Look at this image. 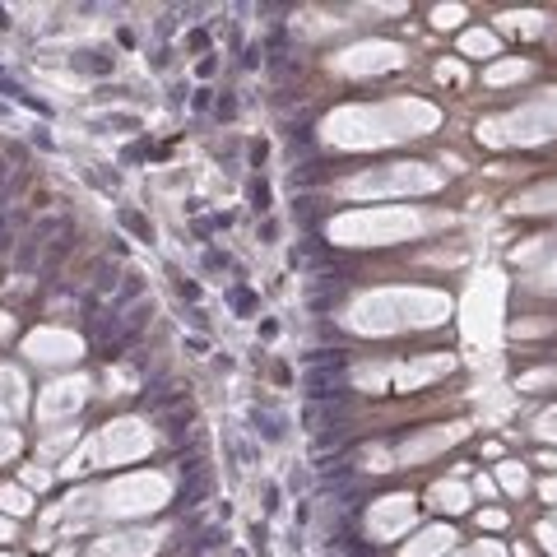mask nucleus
<instances>
[{
    "mask_svg": "<svg viewBox=\"0 0 557 557\" xmlns=\"http://www.w3.org/2000/svg\"><path fill=\"white\" fill-rule=\"evenodd\" d=\"M232 112H237V103H232V98H218V116H223V121H232Z\"/></svg>",
    "mask_w": 557,
    "mask_h": 557,
    "instance_id": "4be33fe9",
    "label": "nucleus"
},
{
    "mask_svg": "<svg viewBox=\"0 0 557 557\" xmlns=\"http://www.w3.org/2000/svg\"><path fill=\"white\" fill-rule=\"evenodd\" d=\"M37 265V242H24L19 247V269H33Z\"/></svg>",
    "mask_w": 557,
    "mask_h": 557,
    "instance_id": "4468645a",
    "label": "nucleus"
},
{
    "mask_svg": "<svg viewBox=\"0 0 557 557\" xmlns=\"http://www.w3.org/2000/svg\"><path fill=\"white\" fill-rule=\"evenodd\" d=\"M186 427H191V404H182L177 414L163 418V436H168V441H177V446L186 441Z\"/></svg>",
    "mask_w": 557,
    "mask_h": 557,
    "instance_id": "39448f33",
    "label": "nucleus"
},
{
    "mask_svg": "<svg viewBox=\"0 0 557 557\" xmlns=\"http://www.w3.org/2000/svg\"><path fill=\"white\" fill-rule=\"evenodd\" d=\"M344 409H348V404H307V409H302V427H311V432H330V427H339V423H344Z\"/></svg>",
    "mask_w": 557,
    "mask_h": 557,
    "instance_id": "f257e3e1",
    "label": "nucleus"
},
{
    "mask_svg": "<svg viewBox=\"0 0 557 557\" xmlns=\"http://www.w3.org/2000/svg\"><path fill=\"white\" fill-rule=\"evenodd\" d=\"M112 51H89V56H84V70H93V75H112Z\"/></svg>",
    "mask_w": 557,
    "mask_h": 557,
    "instance_id": "6e6552de",
    "label": "nucleus"
},
{
    "mask_svg": "<svg viewBox=\"0 0 557 557\" xmlns=\"http://www.w3.org/2000/svg\"><path fill=\"white\" fill-rule=\"evenodd\" d=\"M107 335H116V316H98L93 321V339H107Z\"/></svg>",
    "mask_w": 557,
    "mask_h": 557,
    "instance_id": "f8f14e48",
    "label": "nucleus"
},
{
    "mask_svg": "<svg viewBox=\"0 0 557 557\" xmlns=\"http://www.w3.org/2000/svg\"><path fill=\"white\" fill-rule=\"evenodd\" d=\"M325 177H330V168H325V163H307V172H293V182H297V186H307V182H325Z\"/></svg>",
    "mask_w": 557,
    "mask_h": 557,
    "instance_id": "9d476101",
    "label": "nucleus"
},
{
    "mask_svg": "<svg viewBox=\"0 0 557 557\" xmlns=\"http://www.w3.org/2000/svg\"><path fill=\"white\" fill-rule=\"evenodd\" d=\"M191 107H195V112H209V107H214V93H209V89H200L195 98H191Z\"/></svg>",
    "mask_w": 557,
    "mask_h": 557,
    "instance_id": "2eb2a0df",
    "label": "nucleus"
},
{
    "mask_svg": "<svg viewBox=\"0 0 557 557\" xmlns=\"http://www.w3.org/2000/svg\"><path fill=\"white\" fill-rule=\"evenodd\" d=\"M242 65L256 70V65H260V46H247V51H242Z\"/></svg>",
    "mask_w": 557,
    "mask_h": 557,
    "instance_id": "6ab92c4d",
    "label": "nucleus"
},
{
    "mask_svg": "<svg viewBox=\"0 0 557 557\" xmlns=\"http://www.w3.org/2000/svg\"><path fill=\"white\" fill-rule=\"evenodd\" d=\"M265 158H269V144H265V139H256V144H251V163H256V168H265Z\"/></svg>",
    "mask_w": 557,
    "mask_h": 557,
    "instance_id": "dca6fc26",
    "label": "nucleus"
},
{
    "mask_svg": "<svg viewBox=\"0 0 557 557\" xmlns=\"http://www.w3.org/2000/svg\"><path fill=\"white\" fill-rule=\"evenodd\" d=\"M177 33V15H163L158 19V37H172Z\"/></svg>",
    "mask_w": 557,
    "mask_h": 557,
    "instance_id": "f3484780",
    "label": "nucleus"
},
{
    "mask_svg": "<svg viewBox=\"0 0 557 557\" xmlns=\"http://www.w3.org/2000/svg\"><path fill=\"white\" fill-rule=\"evenodd\" d=\"M302 362H307V371H339L348 367V353H339V348H311V353H302Z\"/></svg>",
    "mask_w": 557,
    "mask_h": 557,
    "instance_id": "f03ea898",
    "label": "nucleus"
},
{
    "mask_svg": "<svg viewBox=\"0 0 557 557\" xmlns=\"http://www.w3.org/2000/svg\"><path fill=\"white\" fill-rule=\"evenodd\" d=\"M228 302H232V311H242V316H251V311H256V293H251V288H232Z\"/></svg>",
    "mask_w": 557,
    "mask_h": 557,
    "instance_id": "1a4fd4ad",
    "label": "nucleus"
},
{
    "mask_svg": "<svg viewBox=\"0 0 557 557\" xmlns=\"http://www.w3.org/2000/svg\"><path fill=\"white\" fill-rule=\"evenodd\" d=\"M209 497V474H191V479L182 483V493H177V511L195 506V502H204Z\"/></svg>",
    "mask_w": 557,
    "mask_h": 557,
    "instance_id": "20e7f679",
    "label": "nucleus"
},
{
    "mask_svg": "<svg viewBox=\"0 0 557 557\" xmlns=\"http://www.w3.org/2000/svg\"><path fill=\"white\" fill-rule=\"evenodd\" d=\"M274 237H278V228L269 223V218H265V223H260V242H274Z\"/></svg>",
    "mask_w": 557,
    "mask_h": 557,
    "instance_id": "b1692460",
    "label": "nucleus"
},
{
    "mask_svg": "<svg viewBox=\"0 0 557 557\" xmlns=\"http://www.w3.org/2000/svg\"><path fill=\"white\" fill-rule=\"evenodd\" d=\"M121 228H130L139 242H154V228H149V218L139 214V209H121Z\"/></svg>",
    "mask_w": 557,
    "mask_h": 557,
    "instance_id": "423d86ee",
    "label": "nucleus"
},
{
    "mask_svg": "<svg viewBox=\"0 0 557 557\" xmlns=\"http://www.w3.org/2000/svg\"><path fill=\"white\" fill-rule=\"evenodd\" d=\"M139 293H144V278L130 269V274H125V283H121V297H116V302H130V297H139Z\"/></svg>",
    "mask_w": 557,
    "mask_h": 557,
    "instance_id": "9b49d317",
    "label": "nucleus"
},
{
    "mask_svg": "<svg viewBox=\"0 0 557 557\" xmlns=\"http://www.w3.org/2000/svg\"><path fill=\"white\" fill-rule=\"evenodd\" d=\"M15 247V232H10V223H5V214H0V251Z\"/></svg>",
    "mask_w": 557,
    "mask_h": 557,
    "instance_id": "a211bd4d",
    "label": "nucleus"
},
{
    "mask_svg": "<svg viewBox=\"0 0 557 557\" xmlns=\"http://www.w3.org/2000/svg\"><path fill=\"white\" fill-rule=\"evenodd\" d=\"M265 511H269V515H274V511H278V488H274V483L265 488Z\"/></svg>",
    "mask_w": 557,
    "mask_h": 557,
    "instance_id": "aec40b11",
    "label": "nucleus"
},
{
    "mask_svg": "<svg viewBox=\"0 0 557 557\" xmlns=\"http://www.w3.org/2000/svg\"><path fill=\"white\" fill-rule=\"evenodd\" d=\"M209 46V33H191V51H204Z\"/></svg>",
    "mask_w": 557,
    "mask_h": 557,
    "instance_id": "5701e85b",
    "label": "nucleus"
},
{
    "mask_svg": "<svg viewBox=\"0 0 557 557\" xmlns=\"http://www.w3.org/2000/svg\"><path fill=\"white\" fill-rule=\"evenodd\" d=\"M5 24H10V15H5V10H0V28H5Z\"/></svg>",
    "mask_w": 557,
    "mask_h": 557,
    "instance_id": "393cba45",
    "label": "nucleus"
},
{
    "mask_svg": "<svg viewBox=\"0 0 557 557\" xmlns=\"http://www.w3.org/2000/svg\"><path fill=\"white\" fill-rule=\"evenodd\" d=\"M195 70H200V79H209V75L218 70V61H214V56H200V65H195Z\"/></svg>",
    "mask_w": 557,
    "mask_h": 557,
    "instance_id": "412c9836",
    "label": "nucleus"
},
{
    "mask_svg": "<svg viewBox=\"0 0 557 557\" xmlns=\"http://www.w3.org/2000/svg\"><path fill=\"white\" fill-rule=\"evenodd\" d=\"M251 423H256V432H260L265 441H283V436H288L283 418H278V414H269V409H251Z\"/></svg>",
    "mask_w": 557,
    "mask_h": 557,
    "instance_id": "7ed1b4c3",
    "label": "nucleus"
},
{
    "mask_svg": "<svg viewBox=\"0 0 557 557\" xmlns=\"http://www.w3.org/2000/svg\"><path fill=\"white\" fill-rule=\"evenodd\" d=\"M93 288H98V293L116 288V260H98V278H93Z\"/></svg>",
    "mask_w": 557,
    "mask_h": 557,
    "instance_id": "0eeeda50",
    "label": "nucleus"
},
{
    "mask_svg": "<svg viewBox=\"0 0 557 557\" xmlns=\"http://www.w3.org/2000/svg\"><path fill=\"white\" fill-rule=\"evenodd\" d=\"M251 200H256V209L265 214V209H269V186H265V182H251Z\"/></svg>",
    "mask_w": 557,
    "mask_h": 557,
    "instance_id": "ddd939ff",
    "label": "nucleus"
}]
</instances>
